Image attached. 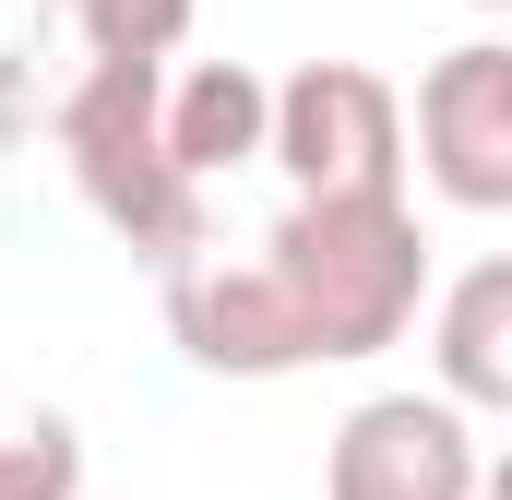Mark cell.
<instances>
[{"instance_id":"6da1fadb","label":"cell","mask_w":512,"mask_h":500,"mask_svg":"<svg viewBox=\"0 0 512 500\" xmlns=\"http://www.w3.org/2000/svg\"><path fill=\"white\" fill-rule=\"evenodd\" d=\"M262 262H274V286H286V310H298L322 370L405 346L417 310H429V227H417V203H286L262 227Z\"/></svg>"},{"instance_id":"7a4b0ae2","label":"cell","mask_w":512,"mask_h":500,"mask_svg":"<svg viewBox=\"0 0 512 500\" xmlns=\"http://www.w3.org/2000/svg\"><path fill=\"white\" fill-rule=\"evenodd\" d=\"M48 131H60V155H72L84 215L120 250H143L155 274L215 239V227H203V179L167 155V72H143V60H84Z\"/></svg>"},{"instance_id":"3957f363","label":"cell","mask_w":512,"mask_h":500,"mask_svg":"<svg viewBox=\"0 0 512 500\" xmlns=\"http://www.w3.org/2000/svg\"><path fill=\"white\" fill-rule=\"evenodd\" d=\"M405 84L370 60H298L274 84V167L286 203H405Z\"/></svg>"},{"instance_id":"277c9868","label":"cell","mask_w":512,"mask_h":500,"mask_svg":"<svg viewBox=\"0 0 512 500\" xmlns=\"http://www.w3.org/2000/svg\"><path fill=\"white\" fill-rule=\"evenodd\" d=\"M405 143L453 215H512V36H465L417 72Z\"/></svg>"},{"instance_id":"5b68a950","label":"cell","mask_w":512,"mask_h":500,"mask_svg":"<svg viewBox=\"0 0 512 500\" xmlns=\"http://www.w3.org/2000/svg\"><path fill=\"white\" fill-rule=\"evenodd\" d=\"M155 298H167L179 358H191V370H215V381H286V370H322L262 250H215V239H203L191 262H167V274H155Z\"/></svg>"},{"instance_id":"8992f818","label":"cell","mask_w":512,"mask_h":500,"mask_svg":"<svg viewBox=\"0 0 512 500\" xmlns=\"http://www.w3.org/2000/svg\"><path fill=\"white\" fill-rule=\"evenodd\" d=\"M477 489H489V453L453 393H370L334 417L322 500H477Z\"/></svg>"},{"instance_id":"52a82bcc","label":"cell","mask_w":512,"mask_h":500,"mask_svg":"<svg viewBox=\"0 0 512 500\" xmlns=\"http://www.w3.org/2000/svg\"><path fill=\"white\" fill-rule=\"evenodd\" d=\"M167 155L215 191V179H239V167H274V84H262L251 60H191V72H167Z\"/></svg>"},{"instance_id":"ba28073f","label":"cell","mask_w":512,"mask_h":500,"mask_svg":"<svg viewBox=\"0 0 512 500\" xmlns=\"http://www.w3.org/2000/svg\"><path fill=\"white\" fill-rule=\"evenodd\" d=\"M429 370L465 417H512V250L465 262L429 298Z\"/></svg>"},{"instance_id":"9c48e42d","label":"cell","mask_w":512,"mask_h":500,"mask_svg":"<svg viewBox=\"0 0 512 500\" xmlns=\"http://www.w3.org/2000/svg\"><path fill=\"white\" fill-rule=\"evenodd\" d=\"M0 500H84V417L48 393H0Z\"/></svg>"},{"instance_id":"30bf717a","label":"cell","mask_w":512,"mask_h":500,"mask_svg":"<svg viewBox=\"0 0 512 500\" xmlns=\"http://www.w3.org/2000/svg\"><path fill=\"white\" fill-rule=\"evenodd\" d=\"M72 36H84V60H143V72H167L179 48H191V12L203 0H48Z\"/></svg>"},{"instance_id":"8fae6325","label":"cell","mask_w":512,"mask_h":500,"mask_svg":"<svg viewBox=\"0 0 512 500\" xmlns=\"http://www.w3.org/2000/svg\"><path fill=\"white\" fill-rule=\"evenodd\" d=\"M477 500H512V441L489 453V489H477Z\"/></svg>"},{"instance_id":"7c38bea8","label":"cell","mask_w":512,"mask_h":500,"mask_svg":"<svg viewBox=\"0 0 512 500\" xmlns=\"http://www.w3.org/2000/svg\"><path fill=\"white\" fill-rule=\"evenodd\" d=\"M477 12H512V0H477Z\"/></svg>"}]
</instances>
